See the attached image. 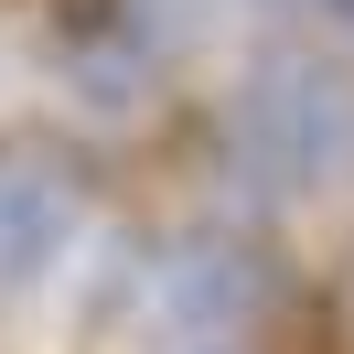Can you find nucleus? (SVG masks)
Listing matches in <instances>:
<instances>
[{
	"label": "nucleus",
	"instance_id": "nucleus-1",
	"mask_svg": "<svg viewBox=\"0 0 354 354\" xmlns=\"http://www.w3.org/2000/svg\"><path fill=\"white\" fill-rule=\"evenodd\" d=\"M225 183L258 204H322L354 183V65L268 54L225 108Z\"/></svg>",
	"mask_w": 354,
	"mask_h": 354
},
{
	"label": "nucleus",
	"instance_id": "nucleus-2",
	"mask_svg": "<svg viewBox=\"0 0 354 354\" xmlns=\"http://www.w3.org/2000/svg\"><path fill=\"white\" fill-rule=\"evenodd\" d=\"M279 301V279H268V247L258 236H183L172 258H161V311H172L183 333H215V344H236V322H258V311Z\"/></svg>",
	"mask_w": 354,
	"mask_h": 354
},
{
	"label": "nucleus",
	"instance_id": "nucleus-3",
	"mask_svg": "<svg viewBox=\"0 0 354 354\" xmlns=\"http://www.w3.org/2000/svg\"><path fill=\"white\" fill-rule=\"evenodd\" d=\"M75 236V183L44 151H0V301L32 290Z\"/></svg>",
	"mask_w": 354,
	"mask_h": 354
},
{
	"label": "nucleus",
	"instance_id": "nucleus-4",
	"mask_svg": "<svg viewBox=\"0 0 354 354\" xmlns=\"http://www.w3.org/2000/svg\"><path fill=\"white\" fill-rule=\"evenodd\" d=\"M215 22H225V0H108L118 54H140V65H183Z\"/></svg>",
	"mask_w": 354,
	"mask_h": 354
},
{
	"label": "nucleus",
	"instance_id": "nucleus-5",
	"mask_svg": "<svg viewBox=\"0 0 354 354\" xmlns=\"http://www.w3.org/2000/svg\"><path fill=\"white\" fill-rule=\"evenodd\" d=\"M279 11H311V22H333V32L354 44V0H279Z\"/></svg>",
	"mask_w": 354,
	"mask_h": 354
},
{
	"label": "nucleus",
	"instance_id": "nucleus-6",
	"mask_svg": "<svg viewBox=\"0 0 354 354\" xmlns=\"http://www.w3.org/2000/svg\"><path fill=\"white\" fill-rule=\"evenodd\" d=\"M183 354H236V344H215V333H194V344H183Z\"/></svg>",
	"mask_w": 354,
	"mask_h": 354
}]
</instances>
